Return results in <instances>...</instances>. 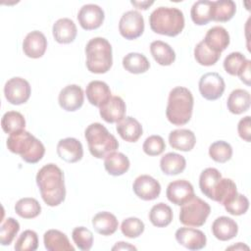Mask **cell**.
<instances>
[{"instance_id":"34","label":"cell","mask_w":251,"mask_h":251,"mask_svg":"<svg viewBox=\"0 0 251 251\" xmlns=\"http://www.w3.org/2000/svg\"><path fill=\"white\" fill-rule=\"evenodd\" d=\"M149 220L151 224L157 227L169 226L173 221L172 208L163 202L154 205L149 212Z\"/></svg>"},{"instance_id":"28","label":"cell","mask_w":251,"mask_h":251,"mask_svg":"<svg viewBox=\"0 0 251 251\" xmlns=\"http://www.w3.org/2000/svg\"><path fill=\"white\" fill-rule=\"evenodd\" d=\"M128 158L121 152H112L105 157L104 167L107 173L111 176H118L126 173L129 169Z\"/></svg>"},{"instance_id":"17","label":"cell","mask_w":251,"mask_h":251,"mask_svg":"<svg viewBox=\"0 0 251 251\" xmlns=\"http://www.w3.org/2000/svg\"><path fill=\"white\" fill-rule=\"evenodd\" d=\"M57 154L67 163L78 162L83 156L82 144L74 137L61 139L57 144Z\"/></svg>"},{"instance_id":"49","label":"cell","mask_w":251,"mask_h":251,"mask_svg":"<svg viewBox=\"0 0 251 251\" xmlns=\"http://www.w3.org/2000/svg\"><path fill=\"white\" fill-rule=\"evenodd\" d=\"M250 66H251V61L247 59L242 70L237 75L239 76L240 80L242 82H244L246 85H250Z\"/></svg>"},{"instance_id":"19","label":"cell","mask_w":251,"mask_h":251,"mask_svg":"<svg viewBox=\"0 0 251 251\" xmlns=\"http://www.w3.org/2000/svg\"><path fill=\"white\" fill-rule=\"evenodd\" d=\"M203 41L214 52L221 54L229 45V34L225 27L216 25L208 29Z\"/></svg>"},{"instance_id":"39","label":"cell","mask_w":251,"mask_h":251,"mask_svg":"<svg viewBox=\"0 0 251 251\" xmlns=\"http://www.w3.org/2000/svg\"><path fill=\"white\" fill-rule=\"evenodd\" d=\"M221 57L220 53L214 52L210 49L204 41H200L194 48V58L196 62L202 66H213Z\"/></svg>"},{"instance_id":"52","label":"cell","mask_w":251,"mask_h":251,"mask_svg":"<svg viewBox=\"0 0 251 251\" xmlns=\"http://www.w3.org/2000/svg\"><path fill=\"white\" fill-rule=\"evenodd\" d=\"M246 249V250H249V247L248 246H246V245H244L243 243H241V242H238L236 245H232V246H230V247H228V248H226V250H230V249H235V250H242V249Z\"/></svg>"},{"instance_id":"27","label":"cell","mask_w":251,"mask_h":251,"mask_svg":"<svg viewBox=\"0 0 251 251\" xmlns=\"http://www.w3.org/2000/svg\"><path fill=\"white\" fill-rule=\"evenodd\" d=\"M92 226L96 232L102 235H111L118 229L119 222L110 212H99L92 218Z\"/></svg>"},{"instance_id":"29","label":"cell","mask_w":251,"mask_h":251,"mask_svg":"<svg viewBox=\"0 0 251 251\" xmlns=\"http://www.w3.org/2000/svg\"><path fill=\"white\" fill-rule=\"evenodd\" d=\"M250 101L251 98L249 92L245 89L237 88L230 92L226 101V106L230 113L240 115L249 109Z\"/></svg>"},{"instance_id":"32","label":"cell","mask_w":251,"mask_h":251,"mask_svg":"<svg viewBox=\"0 0 251 251\" xmlns=\"http://www.w3.org/2000/svg\"><path fill=\"white\" fill-rule=\"evenodd\" d=\"M150 52L154 60L161 66H170L176 60L174 49L162 40H155L150 44Z\"/></svg>"},{"instance_id":"14","label":"cell","mask_w":251,"mask_h":251,"mask_svg":"<svg viewBox=\"0 0 251 251\" xmlns=\"http://www.w3.org/2000/svg\"><path fill=\"white\" fill-rule=\"evenodd\" d=\"M84 101V93L80 86L70 84L65 86L59 93L58 102L61 108L68 112L78 110Z\"/></svg>"},{"instance_id":"13","label":"cell","mask_w":251,"mask_h":251,"mask_svg":"<svg viewBox=\"0 0 251 251\" xmlns=\"http://www.w3.org/2000/svg\"><path fill=\"white\" fill-rule=\"evenodd\" d=\"M104 11L95 4L83 5L77 14V21L80 26L85 30L96 29L104 22Z\"/></svg>"},{"instance_id":"26","label":"cell","mask_w":251,"mask_h":251,"mask_svg":"<svg viewBox=\"0 0 251 251\" xmlns=\"http://www.w3.org/2000/svg\"><path fill=\"white\" fill-rule=\"evenodd\" d=\"M222 174L215 168L205 169L199 176V187L201 192L209 199L213 200L215 191L222 178Z\"/></svg>"},{"instance_id":"15","label":"cell","mask_w":251,"mask_h":251,"mask_svg":"<svg viewBox=\"0 0 251 251\" xmlns=\"http://www.w3.org/2000/svg\"><path fill=\"white\" fill-rule=\"evenodd\" d=\"M176 241L189 250H200L206 246L205 233L192 227H180L176 231Z\"/></svg>"},{"instance_id":"25","label":"cell","mask_w":251,"mask_h":251,"mask_svg":"<svg viewBox=\"0 0 251 251\" xmlns=\"http://www.w3.org/2000/svg\"><path fill=\"white\" fill-rule=\"evenodd\" d=\"M44 246L48 251H74L75 247L70 243L68 236L58 230L49 229L43 235Z\"/></svg>"},{"instance_id":"21","label":"cell","mask_w":251,"mask_h":251,"mask_svg":"<svg viewBox=\"0 0 251 251\" xmlns=\"http://www.w3.org/2000/svg\"><path fill=\"white\" fill-rule=\"evenodd\" d=\"M52 32L58 43L68 44L75 39L77 30L74 21L69 18H62L55 22L52 27Z\"/></svg>"},{"instance_id":"20","label":"cell","mask_w":251,"mask_h":251,"mask_svg":"<svg viewBox=\"0 0 251 251\" xmlns=\"http://www.w3.org/2000/svg\"><path fill=\"white\" fill-rule=\"evenodd\" d=\"M85 94L89 103L98 108L112 97L110 87L106 82L101 80L90 81L86 86Z\"/></svg>"},{"instance_id":"18","label":"cell","mask_w":251,"mask_h":251,"mask_svg":"<svg viewBox=\"0 0 251 251\" xmlns=\"http://www.w3.org/2000/svg\"><path fill=\"white\" fill-rule=\"evenodd\" d=\"M126 103L120 96H112L106 103L99 107L101 118L110 124L119 123L125 118Z\"/></svg>"},{"instance_id":"3","label":"cell","mask_w":251,"mask_h":251,"mask_svg":"<svg viewBox=\"0 0 251 251\" xmlns=\"http://www.w3.org/2000/svg\"><path fill=\"white\" fill-rule=\"evenodd\" d=\"M6 144L9 151L20 155L25 162L29 164L39 162L45 154L42 142L25 129L10 134Z\"/></svg>"},{"instance_id":"1","label":"cell","mask_w":251,"mask_h":251,"mask_svg":"<svg viewBox=\"0 0 251 251\" xmlns=\"http://www.w3.org/2000/svg\"><path fill=\"white\" fill-rule=\"evenodd\" d=\"M36 183L45 204L50 207L60 205L66 197L63 171L55 164L43 166L36 175Z\"/></svg>"},{"instance_id":"7","label":"cell","mask_w":251,"mask_h":251,"mask_svg":"<svg viewBox=\"0 0 251 251\" xmlns=\"http://www.w3.org/2000/svg\"><path fill=\"white\" fill-rule=\"evenodd\" d=\"M210 212V205L201 198L194 196L188 202L181 205L179 222L188 226H201L205 224Z\"/></svg>"},{"instance_id":"37","label":"cell","mask_w":251,"mask_h":251,"mask_svg":"<svg viewBox=\"0 0 251 251\" xmlns=\"http://www.w3.org/2000/svg\"><path fill=\"white\" fill-rule=\"evenodd\" d=\"M211 7L212 1H196L190 10L192 22L197 25H207L211 21Z\"/></svg>"},{"instance_id":"11","label":"cell","mask_w":251,"mask_h":251,"mask_svg":"<svg viewBox=\"0 0 251 251\" xmlns=\"http://www.w3.org/2000/svg\"><path fill=\"white\" fill-rule=\"evenodd\" d=\"M133 192L144 201H151L159 197L161 192L160 182L148 175L137 176L132 184Z\"/></svg>"},{"instance_id":"9","label":"cell","mask_w":251,"mask_h":251,"mask_svg":"<svg viewBox=\"0 0 251 251\" xmlns=\"http://www.w3.org/2000/svg\"><path fill=\"white\" fill-rule=\"evenodd\" d=\"M31 88L27 80L15 76L7 80L4 86V95L7 101L13 105L25 103L30 96Z\"/></svg>"},{"instance_id":"50","label":"cell","mask_w":251,"mask_h":251,"mask_svg":"<svg viewBox=\"0 0 251 251\" xmlns=\"http://www.w3.org/2000/svg\"><path fill=\"white\" fill-rule=\"evenodd\" d=\"M112 250H136V247H134L133 245H130L127 242H117V244L115 246H113Z\"/></svg>"},{"instance_id":"10","label":"cell","mask_w":251,"mask_h":251,"mask_svg":"<svg viewBox=\"0 0 251 251\" xmlns=\"http://www.w3.org/2000/svg\"><path fill=\"white\" fill-rule=\"evenodd\" d=\"M199 91L206 100L214 101L219 99L226 88V83L222 75L218 73L204 74L199 79Z\"/></svg>"},{"instance_id":"6","label":"cell","mask_w":251,"mask_h":251,"mask_svg":"<svg viewBox=\"0 0 251 251\" xmlns=\"http://www.w3.org/2000/svg\"><path fill=\"white\" fill-rule=\"evenodd\" d=\"M86 68L93 74H105L113 65L112 46L103 37L90 39L85 46Z\"/></svg>"},{"instance_id":"24","label":"cell","mask_w":251,"mask_h":251,"mask_svg":"<svg viewBox=\"0 0 251 251\" xmlns=\"http://www.w3.org/2000/svg\"><path fill=\"white\" fill-rule=\"evenodd\" d=\"M119 135L127 142H136L142 135L141 124L132 117H125L116 126Z\"/></svg>"},{"instance_id":"23","label":"cell","mask_w":251,"mask_h":251,"mask_svg":"<svg viewBox=\"0 0 251 251\" xmlns=\"http://www.w3.org/2000/svg\"><path fill=\"white\" fill-rule=\"evenodd\" d=\"M169 143L173 149L187 152L193 149L196 143V137L192 130L178 128L170 132Z\"/></svg>"},{"instance_id":"35","label":"cell","mask_w":251,"mask_h":251,"mask_svg":"<svg viewBox=\"0 0 251 251\" xmlns=\"http://www.w3.org/2000/svg\"><path fill=\"white\" fill-rule=\"evenodd\" d=\"M1 126L5 133L12 134L25 129V120L20 112L8 111L1 119Z\"/></svg>"},{"instance_id":"46","label":"cell","mask_w":251,"mask_h":251,"mask_svg":"<svg viewBox=\"0 0 251 251\" xmlns=\"http://www.w3.org/2000/svg\"><path fill=\"white\" fill-rule=\"evenodd\" d=\"M72 237L75 245L80 250L87 251L93 245V234L88 228L84 226L75 227L72 232Z\"/></svg>"},{"instance_id":"45","label":"cell","mask_w":251,"mask_h":251,"mask_svg":"<svg viewBox=\"0 0 251 251\" xmlns=\"http://www.w3.org/2000/svg\"><path fill=\"white\" fill-rule=\"evenodd\" d=\"M144 223L135 217L126 218L121 225L122 233L128 238H136L144 231Z\"/></svg>"},{"instance_id":"47","label":"cell","mask_w":251,"mask_h":251,"mask_svg":"<svg viewBox=\"0 0 251 251\" xmlns=\"http://www.w3.org/2000/svg\"><path fill=\"white\" fill-rule=\"evenodd\" d=\"M142 149L149 156H158L166 149V143L162 136L150 135L145 139Z\"/></svg>"},{"instance_id":"2","label":"cell","mask_w":251,"mask_h":251,"mask_svg":"<svg viewBox=\"0 0 251 251\" xmlns=\"http://www.w3.org/2000/svg\"><path fill=\"white\" fill-rule=\"evenodd\" d=\"M193 95L191 91L183 86H176L169 93L166 117L175 126L187 124L192 116Z\"/></svg>"},{"instance_id":"41","label":"cell","mask_w":251,"mask_h":251,"mask_svg":"<svg viewBox=\"0 0 251 251\" xmlns=\"http://www.w3.org/2000/svg\"><path fill=\"white\" fill-rule=\"evenodd\" d=\"M20 230V224L14 218H7L0 226V243L10 245Z\"/></svg>"},{"instance_id":"43","label":"cell","mask_w":251,"mask_h":251,"mask_svg":"<svg viewBox=\"0 0 251 251\" xmlns=\"http://www.w3.org/2000/svg\"><path fill=\"white\" fill-rule=\"evenodd\" d=\"M38 247V237L35 231L26 229L21 233L15 243L16 251H34Z\"/></svg>"},{"instance_id":"31","label":"cell","mask_w":251,"mask_h":251,"mask_svg":"<svg viewBox=\"0 0 251 251\" xmlns=\"http://www.w3.org/2000/svg\"><path fill=\"white\" fill-rule=\"evenodd\" d=\"M236 12V5L232 0L212 1L211 21L227 22L232 19Z\"/></svg>"},{"instance_id":"33","label":"cell","mask_w":251,"mask_h":251,"mask_svg":"<svg viewBox=\"0 0 251 251\" xmlns=\"http://www.w3.org/2000/svg\"><path fill=\"white\" fill-rule=\"evenodd\" d=\"M123 67L130 74H143L150 68L148 59L141 53L130 52L123 59Z\"/></svg>"},{"instance_id":"30","label":"cell","mask_w":251,"mask_h":251,"mask_svg":"<svg viewBox=\"0 0 251 251\" xmlns=\"http://www.w3.org/2000/svg\"><path fill=\"white\" fill-rule=\"evenodd\" d=\"M186 161L183 156L175 152L165 154L160 160V168L165 175L176 176L184 171Z\"/></svg>"},{"instance_id":"40","label":"cell","mask_w":251,"mask_h":251,"mask_svg":"<svg viewBox=\"0 0 251 251\" xmlns=\"http://www.w3.org/2000/svg\"><path fill=\"white\" fill-rule=\"evenodd\" d=\"M209 156L218 163H226L232 156V147L224 140L213 142L209 147Z\"/></svg>"},{"instance_id":"22","label":"cell","mask_w":251,"mask_h":251,"mask_svg":"<svg viewBox=\"0 0 251 251\" xmlns=\"http://www.w3.org/2000/svg\"><path fill=\"white\" fill-rule=\"evenodd\" d=\"M212 232L217 239L221 241H227L236 236L238 232V226L231 218L222 216L213 222Z\"/></svg>"},{"instance_id":"12","label":"cell","mask_w":251,"mask_h":251,"mask_svg":"<svg viewBox=\"0 0 251 251\" xmlns=\"http://www.w3.org/2000/svg\"><path fill=\"white\" fill-rule=\"evenodd\" d=\"M167 198L175 205L181 206L194 197L192 184L185 179H176L169 183L166 191Z\"/></svg>"},{"instance_id":"8","label":"cell","mask_w":251,"mask_h":251,"mask_svg":"<svg viewBox=\"0 0 251 251\" xmlns=\"http://www.w3.org/2000/svg\"><path fill=\"white\" fill-rule=\"evenodd\" d=\"M119 31L128 40L138 38L144 31L143 16L137 11H127L123 14L119 22Z\"/></svg>"},{"instance_id":"38","label":"cell","mask_w":251,"mask_h":251,"mask_svg":"<svg viewBox=\"0 0 251 251\" xmlns=\"http://www.w3.org/2000/svg\"><path fill=\"white\" fill-rule=\"evenodd\" d=\"M236 193H237V189L234 181L230 178L222 177L215 191L213 200L224 205L230 198H232Z\"/></svg>"},{"instance_id":"36","label":"cell","mask_w":251,"mask_h":251,"mask_svg":"<svg viewBox=\"0 0 251 251\" xmlns=\"http://www.w3.org/2000/svg\"><path fill=\"white\" fill-rule=\"evenodd\" d=\"M15 212L21 218L33 219L40 214L41 206L36 199L31 197H25L16 203Z\"/></svg>"},{"instance_id":"51","label":"cell","mask_w":251,"mask_h":251,"mask_svg":"<svg viewBox=\"0 0 251 251\" xmlns=\"http://www.w3.org/2000/svg\"><path fill=\"white\" fill-rule=\"evenodd\" d=\"M133 6H135L137 9H141V10H146L148 9L154 2L153 1H141V2H137V1H131L130 2Z\"/></svg>"},{"instance_id":"48","label":"cell","mask_w":251,"mask_h":251,"mask_svg":"<svg viewBox=\"0 0 251 251\" xmlns=\"http://www.w3.org/2000/svg\"><path fill=\"white\" fill-rule=\"evenodd\" d=\"M250 128H251V119H250V116H246L242 118L237 125L238 135L246 142H250L251 140Z\"/></svg>"},{"instance_id":"16","label":"cell","mask_w":251,"mask_h":251,"mask_svg":"<svg viewBox=\"0 0 251 251\" xmlns=\"http://www.w3.org/2000/svg\"><path fill=\"white\" fill-rule=\"evenodd\" d=\"M47 48V39L39 30H33L26 34L23 41L24 53L32 59L40 58L44 55Z\"/></svg>"},{"instance_id":"4","label":"cell","mask_w":251,"mask_h":251,"mask_svg":"<svg viewBox=\"0 0 251 251\" xmlns=\"http://www.w3.org/2000/svg\"><path fill=\"white\" fill-rule=\"evenodd\" d=\"M149 25L154 32L173 37L182 31L184 16L176 7H159L149 16Z\"/></svg>"},{"instance_id":"5","label":"cell","mask_w":251,"mask_h":251,"mask_svg":"<svg viewBox=\"0 0 251 251\" xmlns=\"http://www.w3.org/2000/svg\"><path fill=\"white\" fill-rule=\"evenodd\" d=\"M90 154L102 159L119 148V142L116 137L100 123L90 124L84 131Z\"/></svg>"},{"instance_id":"44","label":"cell","mask_w":251,"mask_h":251,"mask_svg":"<svg viewBox=\"0 0 251 251\" xmlns=\"http://www.w3.org/2000/svg\"><path fill=\"white\" fill-rule=\"evenodd\" d=\"M247 59L240 52L229 53L224 61V69L230 75H237L245 65Z\"/></svg>"},{"instance_id":"42","label":"cell","mask_w":251,"mask_h":251,"mask_svg":"<svg viewBox=\"0 0 251 251\" xmlns=\"http://www.w3.org/2000/svg\"><path fill=\"white\" fill-rule=\"evenodd\" d=\"M226 211L232 216H240L247 212L249 208V200L243 194L236 193L232 198L224 204Z\"/></svg>"}]
</instances>
